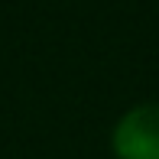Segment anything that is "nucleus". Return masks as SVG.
<instances>
[{"mask_svg": "<svg viewBox=\"0 0 159 159\" xmlns=\"http://www.w3.org/2000/svg\"><path fill=\"white\" fill-rule=\"evenodd\" d=\"M117 159H159V104H136L117 120L111 136Z\"/></svg>", "mask_w": 159, "mask_h": 159, "instance_id": "f257e3e1", "label": "nucleus"}]
</instances>
